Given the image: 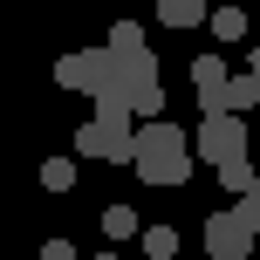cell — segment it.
<instances>
[{
  "instance_id": "obj_1",
  "label": "cell",
  "mask_w": 260,
  "mask_h": 260,
  "mask_svg": "<svg viewBox=\"0 0 260 260\" xmlns=\"http://www.w3.org/2000/svg\"><path fill=\"white\" fill-rule=\"evenodd\" d=\"M130 165H137V178L144 185H165V192H178V185H192V137H185L178 123H165V117H151L130 137Z\"/></svg>"
},
{
  "instance_id": "obj_2",
  "label": "cell",
  "mask_w": 260,
  "mask_h": 260,
  "mask_svg": "<svg viewBox=\"0 0 260 260\" xmlns=\"http://www.w3.org/2000/svg\"><path fill=\"white\" fill-rule=\"evenodd\" d=\"M192 157L199 165H233V157H247V117L240 110H206L199 117V130H192Z\"/></svg>"
},
{
  "instance_id": "obj_3",
  "label": "cell",
  "mask_w": 260,
  "mask_h": 260,
  "mask_svg": "<svg viewBox=\"0 0 260 260\" xmlns=\"http://www.w3.org/2000/svg\"><path fill=\"white\" fill-rule=\"evenodd\" d=\"M117 82H123V96H130V117L151 123L157 110H165V76H157V55H151V48L117 55Z\"/></svg>"
},
{
  "instance_id": "obj_4",
  "label": "cell",
  "mask_w": 260,
  "mask_h": 260,
  "mask_svg": "<svg viewBox=\"0 0 260 260\" xmlns=\"http://www.w3.org/2000/svg\"><path fill=\"white\" fill-rule=\"evenodd\" d=\"M130 110H96L76 130V157H103V165H130Z\"/></svg>"
},
{
  "instance_id": "obj_5",
  "label": "cell",
  "mask_w": 260,
  "mask_h": 260,
  "mask_svg": "<svg viewBox=\"0 0 260 260\" xmlns=\"http://www.w3.org/2000/svg\"><path fill=\"white\" fill-rule=\"evenodd\" d=\"M55 82L96 103V96L117 82V55H110V48H76V55H62V62H55Z\"/></svg>"
},
{
  "instance_id": "obj_6",
  "label": "cell",
  "mask_w": 260,
  "mask_h": 260,
  "mask_svg": "<svg viewBox=\"0 0 260 260\" xmlns=\"http://www.w3.org/2000/svg\"><path fill=\"white\" fill-rule=\"evenodd\" d=\"M253 233H260V226L247 219V212H212V219H206V253L212 260H247L253 253Z\"/></svg>"
},
{
  "instance_id": "obj_7",
  "label": "cell",
  "mask_w": 260,
  "mask_h": 260,
  "mask_svg": "<svg viewBox=\"0 0 260 260\" xmlns=\"http://www.w3.org/2000/svg\"><path fill=\"white\" fill-rule=\"evenodd\" d=\"M192 89H199V110H233V69L219 55H199L192 62Z\"/></svg>"
},
{
  "instance_id": "obj_8",
  "label": "cell",
  "mask_w": 260,
  "mask_h": 260,
  "mask_svg": "<svg viewBox=\"0 0 260 260\" xmlns=\"http://www.w3.org/2000/svg\"><path fill=\"white\" fill-rule=\"evenodd\" d=\"M206 14H212V0H157V21L165 27H206Z\"/></svg>"
},
{
  "instance_id": "obj_9",
  "label": "cell",
  "mask_w": 260,
  "mask_h": 260,
  "mask_svg": "<svg viewBox=\"0 0 260 260\" xmlns=\"http://www.w3.org/2000/svg\"><path fill=\"white\" fill-rule=\"evenodd\" d=\"M206 27H212V41H247V14H240V0H219V7L206 14Z\"/></svg>"
},
{
  "instance_id": "obj_10",
  "label": "cell",
  "mask_w": 260,
  "mask_h": 260,
  "mask_svg": "<svg viewBox=\"0 0 260 260\" xmlns=\"http://www.w3.org/2000/svg\"><path fill=\"white\" fill-rule=\"evenodd\" d=\"M137 233H144V219H137L130 206H103V240L123 247V240H137Z\"/></svg>"
},
{
  "instance_id": "obj_11",
  "label": "cell",
  "mask_w": 260,
  "mask_h": 260,
  "mask_svg": "<svg viewBox=\"0 0 260 260\" xmlns=\"http://www.w3.org/2000/svg\"><path fill=\"white\" fill-rule=\"evenodd\" d=\"M137 247H144V260H171L178 253V226H144Z\"/></svg>"
},
{
  "instance_id": "obj_12",
  "label": "cell",
  "mask_w": 260,
  "mask_h": 260,
  "mask_svg": "<svg viewBox=\"0 0 260 260\" xmlns=\"http://www.w3.org/2000/svg\"><path fill=\"white\" fill-rule=\"evenodd\" d=\"M103 48H110V55H130V48H151V35H144V21H117Z\"/></svg>"
},
{
  "instance_id": "obj_13",
  "label": "cell",
  "mask_w": 260,
  "mask_h": 260,
  "mask_svg": "<svg viewBox=\"0 0 260 260\" xmlns=\"http://www.w3.org/2000/svg\"><path fill=\"white\" fill-rule=\"evenodd\" d=\"M41 192H76V157H48L41 165Z\"/></svg>"
},
{
  "instance_id": "obj_14",
  "label": "cell",
  "mask_w": 260,
  "mask_h": 260,
  "mask_svg": "<svg viewBox=\"0 0 260 260\" xmlns=\"http://www.w3.org/2000/svg\"><path fill=\"white\" fill-rule=\"evenodd\" d=\"M253 178H260V171L247 165V157H233V165H219V185H226V192H233V199H240V192H247V185H253Z\"/></svg>"
},
{
  "instance_id": "obj_15",
  "label": "cell",
  "mask_w": 260,
  "mask_h": 260,
  "mask_svg": "<svg viewBox=\"0 0 260 260\" xmlns=\"http://www.w3.org/2000/svg\"><path fill=\"white\" fill-rule=\"evenodd\" d=\"M233 110L247 117V110H260V76L247 69V76H233Z\"/></svg>"
},
{
  "instance_id": "obj_16",
  "label": "cell",
  "mask_w": 260,
  "mask_h": 260,
  "mask_svg": "<svg viewBox=\"0 0 260 260\" xmlns=\"http://www.w3.org/2000/svg\"><path fill=\"white\" fill-rule=\"evenodd\" d=\"M240 212H247V219H253V226H260V178H253V185H247V192H240Z\"/></svg>"
},
{
  "instance_id": "obj_17",
  "label": "cell",
  "mask_w": 260,
  "mask_h": 260,
  "mask_svg": "<svg viewBox=\"0 0 260 260\" xmlns=\"http://www.w3.org/2000/svg\"><path fill=\"white\" fill-rule=\"evenodd\" d=\"M41 260H76V247H69V240H48V247H41Z\"/></svg>"
},
{
  "instance_id": "obj_18",
  "label": "cell",
  "mask_w": 260,
  "mask_h": 260,
  "mask_svg": "<svg viewBox=\"0 0 260 260\" xmlns=\"http://www.w3.org/2000/svg\"><path fill=\"white\" fill-rule=\"evenodd\" d=\"M96 260H123V253H117V247H110V253H96Z\"/></svg>"
},
{
  "instance_id": "obj_19",
  "label": "cell",
  "mask_w": 260,
  "mask_h": 260,
  "mask_svg": "<svg viewBox=\"0 0 260 260\" xmlns=\"http://www.w3.org/2000/svg\"><path fill=\"white\" fill-rule=\"evenodd\" d=\"M171 260H185V253H171Z\"/></svg>"
}]
</instances>
